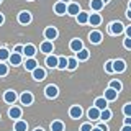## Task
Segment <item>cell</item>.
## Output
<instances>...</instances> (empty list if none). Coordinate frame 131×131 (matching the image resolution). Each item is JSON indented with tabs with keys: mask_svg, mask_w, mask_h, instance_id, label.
<instances>
[{
	"mask_svg": "<svg viewBox=\"0 0 131 131\" xmlns=\"http://www.w3.org/2000/svg\"><path fill=\"white\" fill-rule=\"evenodd\" d=\"M125 30H126V26H125L121 21H112V23H110V26H108L110 35H115V36H118V35H121V33H125Z\"/></svg>",
	"mask_w": 131,
	"mask_h": 131,
	"instance_id": "1",
	"label": "cell"
},
{
	"mask_svg": "<svg viewBox=\"0 0 131 131\" xmlns=\"http://www.w3.org/2000/svg\"><path fill=\"white\" fill-rule=\"evenodd\" d=\"M102 39H103V35H102L98 30H93V31L89 33V41H90L92 44H100Z\"/></svg>",
	"mask_w": 131,
	"mask_h": 131,
	"instance_id": "2",
	"label": "cell"
},
{
	"mask_svg": "<svg viewBox=\"0 0 131 131\" xmlns=\"http://www.w3.org/2000/svg\"><path fill=\"white\" fill-rule=\"evenodd\" d=\"M44 95H46L48 98H56L57 95H59V89H57V85H54V84L48 85V87L44 89Z\"/></svg>",
	"mask_w": 131,
	"mask_h": 131,
	"instance_id": "3",
	"label": "cell"
},
{
	"mask_svg": "<svg viewBox=\"0 0 131 131\" xmlns=\"http://www.w3.org/2000/svg\"><path fill=\"white\" fill-rule=\"evenodd\" d=\"M100 115H102V110H98L95 105H93V106H90V108H89V112H87V116H89L92 121L100 120Z\"/></svg>",
	"mask_w": 131,
	"mask_h": 131,
	"instance_id": "4",
	"label": "cell"
},
{
	"mask_svg": "<svg viewBox=\"0 0 131 131\" xmlns=\"http://www.w3.org/2000/svg\"><path fill=\"white\" fill-rule=\"evenodd\" d=\"M39 49H41V52H44V54H51V52L54 51V44H52V41L46 39V41H43V43H41Z\"/></svg>",
	"mask_w": 131,
	"mask_h": 131,
	"instance_id": "5",
	"label": "cell"
},
{
	"mask_svg": "<svg viewBox=\"0 0 131 131\" xmlns=\"http://www.w3.org/2000/svg\"><path fill=\"white\" fill-rule=\"evenodd\" d=\"M31 74H33V79H35V80H38V82H41V80H44V79H46V71H44L43 67H39V66H38V67H36V69H35V71H33Z\"/></svg>",
	"mask_w": 131,
	"mask_h": 131,
	"instance_id": "6",
	"label": "cell"
},
{
	"mask_svg": "<svg viewBox=\"0 0 131 131\" xmlns=\"http://www.w3.org/2000/svg\"><path fill=\"white\" fill-rule=\"evenodd\" d=\"M82 113H84V112H82V108L79 105H72L71 110H69V116H71L72 120H79V118L82 116Z\"/></svg>",
	"mask_w": 131,
	"mask_h": 131,
	"instance_id": "7",
	"label": "cell"
},
{
	"mask_svg": "<svg viewBox=\"0 0 131 131\" xmlns=\"http://www.w3.org/2000/svg\"><path fill=\"white\" fill-rule=\"evenodd\" d=\"M69 48H71V51H74V52L77 54L79 51H82V49H84V43H82V39L75 38V39H72V41H71V44H69Z\"/></svg>",
	"mask_w": 131,
	"mask_h": 131,
	"instance_id": "8",
	"label": "cell"
},
{
	"mask_svg": "<svg viewBox=\"0 0 131 131\" xmlns=\"http://www.w3.org/2000/svg\"><path fill=\"white\" fill-rule=\"evenodd\" d=\"M113 69H115V72H116V74L125 72L126 71V62L123 59H115L113 61Z\"/></svg>",
	"mask_w": 131,
	"mask_h": 131,
	"instance_id": "9",
	"label": "cell"
},
{
	"mask_svg": "<svg viewBox=\"0 0 131 131\" xmlns=\"http://www.w3.org/2000/svg\"><path fill=\"white\" fill-rule=\"evenodd\" d=\"M33 100H35V97H33L31 92H23L21 95H20V102H21V105H31Z\"/></svg>",
	"mask_w": 131,
	"mask_h": 131,
	"instance_id": "10",
	"label": "cell"
},
{
	"mask_svg": "<svg viewBox=\"0 0 131 131\" xmlns=\"http://www.w3.org/2000/svg\"><path fill=\"white\" fill-rule=\"evenodd\" d=\"M31 20H33V16H31L30 12H20V13H18V21L21 23V25L31 23Z\"/></svg>",
	"mask_w": 131,
	"mask_h": 131,
	"instance_id": "11",
	"label": "cell"
},
{
	"mask_svg": "<svg viewBox=\"0 0 131 131\" xmlns=\"http://www.w3.org/2000/svg\"><path fill=\"white\" fill-rule=\"evenodd\" d=\"M118 93H120V92H116V90H115V89L108 87V89L105 90L103 97H105V98H106V100H108V102H115V100H116V98H118Z\"/></svg>",
	"mask_w": 131,
	"mask_h": 131,
	"instance_id": "12",
	"label": "cell"
},
{
	"mask_svg": "<svg viewBox=\"0 0 131 131\" xmlns=\"http://www.w3.org/2000/svg\"><path fill=\"white\" fill-rule=\"evenodd\" d=\"M57 64H59V57H56L54 54H48L46 57V66L49 69H57Z\"/></svg>",
	"mask_w": 131,
	"mask_h": 131,
	"instance_id": "13",
	"label": "cell"
},
{
	"mask_svg": "<svg viewBox=\"0 0 131 131\" xmlns=\"http://www.w3.org/2000/svg\"><path fill=\"white\" fill-rule=\"evenodd\" d=\"M25 69H26V71H35L36 67H38V62H36V59L35 57H26V59H25Z\"/></svg>",
	"mask_w": 131,
	"mask_h": 131,
	"instance_id": "14",
	"label": "cell"
},
{
	"mask_svg": "<svg viewBox=\"0 0 131 131\" xmlns=\"http://www.w3.org/2000/svg\"><path fill=\"white\" fill-rule=\"evenodd\" d=\"M44 38L49 39V41L56 39V38H57V30H56L54 26H48L46 30H44Z\"/></svg>",
	"mask_w": 131,
	"mask_h": 131,
	"instance_id": "15",
	"label": "cell"
},
{
	"mask_svg": "<svg viewBox=\"0 0 131 131\" xmlns=\"http://www.w3.org/2000/svg\"><path fill=\"white\" fill-rule=\"evenodd\" d=\"M93 105H95L98 110H106L108 108V100H106L105 97H98V98H95Z\"/></svg>",
	"mask_w": 131,
	"mask_h": 131,
	"instance_id": "16",
	"label": "cell"
},
{
	"mask_svg": "<svg viewBox=\"0 0 131 131\" xmlns=\"http://www.w3.org/2000/svg\"><path fill=\"white\" fill-rule=\"evenodd\" d=\"M80 7H79V3H69L67 5V15H71V16H77L80 13Z\"/></svg>",
	"mask_w": 131,
	"mask_h": 131,
	"instance_id": "17",
	"label": "cell"
},
{
	"mask_svg": "<svg viewBox=\"0 0 131 131\" xmlns=\"http://www.w3.org/2000/svg\"><path fill=\"white\" fill-rule=\"evenodd\" d=\"M54 13L56 15H66L67 13V5H66V2H57L54 5Z\"/></svg>",
	"mask_w": 131,
	"mask_h": 131,
	"instance_id": "18",
	"label": "cell"
},
{
	"mask_svg": "<svg viewBox=\"0 0 131 131\" xmlns=\"http://www.w3.org/2000/svg\"><path fill=\"white\" fill-rule=\"evenodd\" d=\"M16 92H13V90H7L5 93H3V100H5V103H15L16 100Z\"/></svg>",
	"mask_w": 131,
	"mask_h": 131,
	"instance_id": "19",
	"label": "cell"
},
{
	"mask_svg": "<svg viewBox=\"0 0 131 131\" xmlns=\"http://www.w3.org/2000/svg\"><path fill=\"white\" fill-rule=\"evenodd\" d=\"M8 116H10L12 120H20V118H21V108H18V106H12V108L8 110Z\"/></svg>",
	"mask_w": 131,
	"mask_h": 131,
	"instance_id": "20",
	"label": "cell"
},
{
	"mask_svg": "<svg viewBox=\"0 0 131 131\" xmlns=\"http://www.w3.org/2000/svg\"><path fill=\"white\" fill-rule=\"evenodd\" d=\"M89 23L92 25V26H98V25L102 23V15H100V13H97V12H93V13H90Z\"/></svg>",
	"mask_w": 131,
	"mask_h": 131,
	"instance_id": "21",
	"label": "cell"
},
{
	"mask_svg": "<svg viewBox=\"0 0 131 131\" xmlns=\"http://www.w3.org/2000/svg\"><path fill=\"white\" fill-rule=\"evenodd\" d=\"M8 61H10L12 66H20L23 62V56L20 54V52H13V54H10V59Z\"/></svg>",
	"mask_w": 131,
	"mask_h": 131,
	"instance_id": "22",
	"label": "cell"
},
{
	"mask_svg": "<svg viewBox=\"0 0 131 131\" xmlns=\"http://www.w3.org/2000/svg\"><path fill=\"white\" fill-rule=\"evenodd\" d=\"M105 7V2H102V0H90V8H92V12H102V8Z\"/></svg>",
	"mask_w": 131,
	"mask_h": 131,
	"instance_id": "23",
	"label": "cell"
},
{
	"mask_svg": "<svg viewBox=\"0 0 131 131\" xmlns=\"http://www.w3.org/2000/svg\"><path fill=\"white\" fill-rule=\"evenodd\" d=\"M89 18H90V13H87V12H80V13L75 16V20H77V23H79V25L89 23Z\"/></svg>",
	"mask_w": 131,
	"mask_h": 131,
	"instance_id": "24",
	"label": "cell"
},
{
	"mask_svg": "<svg viewBox=\"0 0 131 131\" xmlns=\"http://www.w3.org/2000/svg\"><path fill=\"white\" fill-rule=\"evenodd\" d=\"M23 54L26 56V57H35V54H36V48L33 46V44H25Z\"/></svg>",
	"mask_w": 131,
	"mask_h": 131,
	"instance_id": "25",
	"label": "cell"
},
{
	"mask_svg": "<svg viewBox=\"0 0 131 131\" xmlns=\"http://www.w3.org/2000/svg\"><path fill=\"white\" fill-rule=\"evenodd\" d=\"M75 57L79 59V62H82V61H87L89 57H90V51H89V49H85V48H84L82 51H79V52L75 54Z\"/></svg>",
	"mask_w": 131,
	"mask_h": 131,
	"instance_id": "26",
	"label": "cell"
},
{
	"mask_svg": "<svg viewBox=\"0 0 131 131\" xmlns=\"http://www.w3.org/2000/svg\"><path fill=\"white\" fill-rule=\"evenodd\" d=\"M13 129H15V131H26V129H28V123L23 121V120H16Z\"/></svg>",
	"mask_w": 131,
	"mask_h": 131,
	"instance_id": "27",
	"label": "cell"
},
{
	"mask_svg": "<svg viewBox=\"0 0 131 131\" xmlns=\"http://www.w3.org/2000/svg\"><path fill=\"white\" fill-rule=\"evenodd\" d=\"M51 131H64V123L61 120H54L51 123Z\"/></svg>",
	"mask_w": 131,
	"mask_h": 131,
	"instance_id": "28",
	"label": "cell"
},
{
	"mask_svg": "<svg viewBox=\"0 0 131 131\" xmlns=\"http://www.w3.org/2000/svg\"><path fill=\"white\" fill-rule=\"evenodd\" d=\"M67 59H69L67 71H75L77 66H79V59H77V57H67Z\"/></svg>",
	"mask_w": 131,
	"mask_h": 131,
	"instance_id": "29",
	"label": "cell"
},
{
	"mask_svg": "<svg viewBox=\"0 0 131 131\" xmlns=\"http://www.w3.org/2000/svg\"><path fill=\"white\" fill-rule=\"evenodd\" d=\"M112 116H113V113H112V110H110V108L102 110V115H100V120H102V121H108V120H112Z\"/></svg>",
	"mask_w": 131,
	"mask_h": 131,
	"instance_id": "30",
	"label": "cell"
},
{
	"mask_svg": "<svg viewBox=\"0 0 131 131\" xmlns=\"http://www.w3.org/2000/svg\"><path fill=\"white\" fill-rule=\"evenodd\" d=\"M67 66H69V59L67 57H59V64H57V69H61V71H66L67 69Z\"/></svg>",
	"mask_w": 131,
	"mask_h": 131,
	"instance_id": "31",
	"label": "cell"
},
{
	"mask_svg": "<svg viewBox=\"0 0 131 131\" xmlns=\"http://www.w3.org/2000/svg\"><path fill=\"white\" fill-rule=\"evenodd\" d=\"M7 59H10V51L7 48H0V62H3Z\"/></svg>",
	"mask_w": 131,
	"mask_h": 131,
	"instance_id": "32",
	"label": "cell"
},
{
	"mask_svg": "<svg viewBox=\"0 0 131 131\" xmlns=\"http://www.w3.org/2000/svg\"><path fill=\"white\" fill-rule=\"evenodd\" d=\"M108 87L115 89L116 92H121V89H123V84H121L120 80H112V82H110V85H108Z\"/></svg>",
	"mask_w": 131,
	"mask_h": 131,
	"instance_id": "33",
	"label": "cell"
},
{
	"mask_svg": "<svg viewBox=\"0 0 131 131\" xmlns=\"http://www.w3.org/2000/svg\"><path fill=\"white\" fill-rule=\"evenodd\" d=\"M105 72H108V74H113V72H115V69H113V61H106V62H105Z\"/></svg>",
	"mask_w": 131,
	"mask_h": 131,
	"instance_id": "34",
	"label": "cell"
},
{
	"mask_svg": "<svg viewBox=\"0 0 131 131\" xmlns=\"http://www.w3.org/2000/svg\"><path fill=\"white\" fill-rule=\"evenodd\" d=\"M7 74H8V66L3 64V62H0V77L7 75Z\"/></svg>",
	"mask_w": 131,
	"mask_h": 131,
	"instance_id": "35",
	"label": "cell"
},
{
	"mask_svg": "<svg viewBox=\"0 0 131 131\" xmlns=\"http://www.w3.org/2000/svg\"><path fill=\"white\" fill-rule=\"evenodd\" d=\"M123 115L125 116H131V103H126L123 106Z\"/></svg>",
	"mask_w": 131,
	"mask_h": 131,
	"instance_id": "36",
	"label": "cell"
},
{
	"mask_svg": "<svg viewBox=\"0 0 131 131\" xmlns=\"http://www.w3.org/2000/svg\"><path fill=\"white\" fill-rule=\"evenodd\" d=\"M92 129H93L92 123H84V125L80 126V131H92Z\"/></svg>",
	"mask_w": 131,
	"mask_h": 131,
	"instance_id": "37",
	"label": "cell"
},
{
	"mask_svg": "<svg viewBox=\"0 0 131 131\" xmlns=\"http://www.w3.org/2000/svg\"><path fill=\"white\" fill-rule=\"evenodd\" d=\"M123 46H125V49H129V51H131V38H125V39H123Z\"/></svg>",
	"mask_w": 131,
	"mask_h": 131,
	"instance_id": "38",
	"label": "cell"
},
{
	"mask_svg": "<svg viewBox=\"0 0 131 131\" xmlns=\"http://www.w3.org/2000/svg\"><path fill=\"white\" fill-rule=\"evenodd\" d=\"M23 49H25V46H21V44H18V46H15L13 52H20V54H23Z\"/></svg>",
	"mask_w": 131,
	"mask_h": 131,
	"instance_id": "39",
	"label": "cell"
},
{
	"mask_svg": "<svg viewBox=\"0 0 131 131\" xmlns=\"http://www.w3.org/2000/svg\"><path fill=\"white\" fill-rule=\"evenodd\" d=\"M125 33H126V38H131V25H129V26H126Z\"/></svg>",
	"mask_w": 131,
	"mask_h": 131,
	"instance_id": "40",
	"label": "cell"
},
{
	"mask_svg": "<svg viewBox=\"0 0 131 131\" xmlns=\"http://www.w3.org/2000/svg\"><path fill=\"white\" fill-rule=\"evenodd\" d=\"M125 125H129L131 126V116H125Z\"/></svg>",
	"mask_w": 131,
	"mask_h": 131,
	"instance_id": "41",
	"label": "cell"
},
{
	"mask_svg": "<svg viewBox=\"0 0 131 131\" xmlns=\"http://www.w3.org/2000/svg\"><path fill=\"white\" fill-rule=\"evenodd\" d=\"M121 131H131V126H129V125H123Z\"/></svg>",
	"mask_w": 131,
	"mask_h": 131,
	"instance_id": "42",
	"label": "cell"
},
{
	"mask_svg": "<svg viewBox=\"0 0 131 131\" xmlns=\"http://www.w3.org/2000/svg\"><path fill=\"white\" fill-rule=\"evenodd\" d=\"M98 126L102 128V131H108V126H106V125H103V123H102V125H98Z\"/></svg>",
	"mask_w": 131,
	"mask_h": 131,
	"instance_id": "43",
	"label": "cell"
},
{
	"mask_svg": "<svg viewBox=\"0 0 131 131\" xmlns=\"http://www.w3.org/2000/svg\"><path fill=\"white\" fill-rule=\"evenodd\" d=\"M3 21H5V16H3L2 13H0V26H2V25H3Z\"/></svg>",
	"mask_w": 131,
	"mask_h": 131,
	"instance_id": "44",
	"label": "cell"
},
{
	"mask_svg": "<svg viewBox=\"0 0 131 131\" xmlns=\"http://www.w3.org/2000/svg\"><path fill=\"white\" fill-rule=\"evenodd\" d=\"M92 131H102V128H100V126H93Z\"/></svg>",
	"mask_w": 131,
	"mask_h": 131,
	"instance_id": "45",
	"label": "cell"
},
{
	"mask_svg": "<svg viewBox=\"0 0 131 131\" xmlns=\"http://www.w3.org/2000/svg\"><path fill=\"white\" fill-rule=\"evenodd\" d=\"M126 16H128V18L131 20V10H128V12H126Z\"/></svg>",
	"mask_w": 131,
	"mask_h": 131,
	"instance_id": "46",
	"label": "cell"
},
{
	"mask_svg": "<svg viewBox=\"0 0 131 131\" xmlns=\"http://www.w3.org/2000/svg\"><path fill=\"white\" fill-rule=\"evenodd\" d=\"M128 10H131V0L128 2Z\"/></svg>",
	"mask_w": 131,
	"mask_h": 131,
	"instance_id": "47",
	"label": "cell"
},
{
	"mask_svg": "<svg viewBox=\"0 0 131 131\" xmlns=\"http://www.w3.org/2000/svg\"><path fill=\"white\" fill-rule=\"evenodd\" d=\"M35 131H44V129H43V128H36Z\"/></svg>",
	"mask_w": 131,
	"mask_h": 131,
	"instance_id": "48",
	"label": "cell"
},
{
	"mask_svg": "<svg viewBox=\"0 0 131 131\" xmlns=\"http://www.w3.org/2000/svg\"><path fill=\"white\" fill-rule=\"evenodd\" d=\"M102 2H105V5H106V3H108V2H110V0H102Z\"/></svg>",
	"mask_w": 131,
	"mask_h": 131,
	"instance_id": "49",
	"label": "cell"
},
{
	"mask_svg": "<svg viewBox=\"0 0 131 131\" xmlns=\"http://www.w3.org/2000/svg\"><path fill=\"white\" fill-rule=\"evenodd\" d=\"M28 2H33V0H28Z\"/></svg>",
	"mask_w": 131,
	"mask_h": 131,
	"instance_id": "50",
	"label": "cell"
},
{
	"mask_svg": "<svg viewBox=\"0 0 131 131\" xmlns=\"http://www.w3.org/2000/svg\"><path fill=\"white\" fill-rule=\"evenodd\" d=\"M0 3H2V0H0Z\"/></svg>",
	"mask_w": 131,
	"mask_h": 131,
	"instance_id": "51",
	"label": "cell"
},
{
	"mask_svg": "<svg viewBox=\"0 0 131 131\" xmlns=\"http://www.w3.org/2000/svg\"><path fill=\"white\" fill-rule=\"evenodd\" d=\"M13 131H15V129H13Z\"/></svg>",
	"mask_w": 131,
	"mask_h": 131,
	"instance_id": "52",
	"label": "cell"
}]
</instances>
